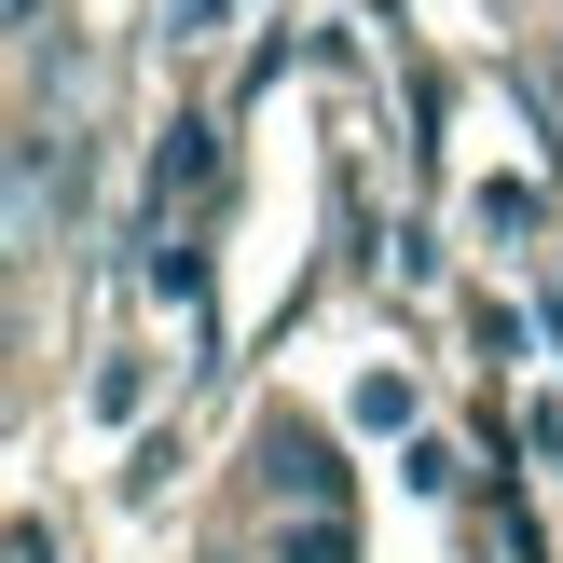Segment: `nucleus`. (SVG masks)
I'll use <instances>...</instances> for the list:
<instances>
[{"label": "nucleus", "mask_w": 563, "mask_h": 563, "mask_svg": "<svg viewBox=\"0 0 563 563\" xmlns=\"http://www.w3.org/2000/svg\"><path fill=\"white\" fill-rule=\"evenodd\" d=\"M262 482H275V509H344V454H330L317 412H275L262 427Z\"/></svg>", "instance_id": "obj_1"}, {"label": "nucleus", "mask_w": 563, "mask_h": 563, "mask_svg": "<svg viewBox=\"0 0 563 563\" xmlns=\"http://www.w3.org/2000/svg\"><path fill=\"white\" fill-rule=\"evenodd\" d=\"M14 262H55V124L14 137Z\"/></svg>", "instance_id": "obj_2"}, {"label": "nucleus", "mask_w": 563, "mask_h": 563, "mask_svg": "<svg viewBox=\"0 0 563 563\" xmlns=\"http://www.w3.org/2000/svg\"><path fill=\"white\" fill-rule=\"evenodd\" d=\"M275 563H357V522L344 509H275Z\"/></svg>", "instance_id": "obj_3"}, {"label": "nucleus", "mask_w": 563, "mask_h": 563, "mask_svg": "<svg viewBox=\"0 0 563 563\" xmlns=\"http://www.w3.org/2000/svg\"><path fill=\"white\" fill-rule=\"evenodd\" d=\"M192 179H207V124H165V152H152V192H165V207H179Z\"/></svg>", "instance_id": "obj_4"}, {"label": "nucleus", "mask_w": 563, "mask_h": 563, "mask_svg": "<svg viewBox=\"0 0 563 563\" xmlns=\"http://www.w3.org/2000/svg\"><path fill=\"white\" fill-rule=\"evenodd\" d=\"M14 563H55V537H42V522H14Z\"/></svg>", "instance_id": "obj_5"}]
</instances>
